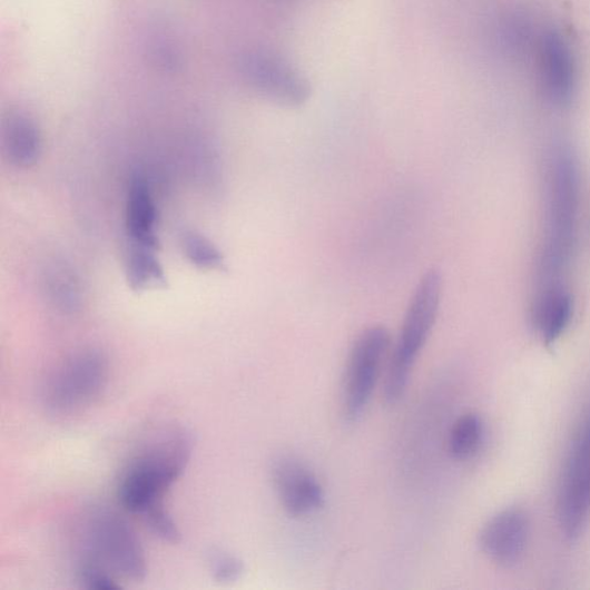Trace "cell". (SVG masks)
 <instances>
[{"label": "cell", "instance_id": "cell-1", "mask_svg": "<svg viewBox=\"0 0 590 590\" xmlns=\"http://www.w3.org/2000/svg\"><path fill=\"white\" fill-rule=\"evenodd\" d=\"M193 451V440L183 430H176L154 441L121 474L118 499L129 512L142 514L164 504L163 499L186 470Z\"/></svg>", "mask_w": 590, "mask_h": 590}, {"label": "cell", "instance_id": "cell-2", "mask_svg": "<svg viewBox=\"0 0 590 590\" xmlns=\"http://www.w3.org/2000/svg\"><path fill=\"white\" fill-rule=\"evenodd\" d=\"M443 298V277L436 269L419 281L407 306L401 333L393 346L384 381V400L397 404L405 395L416 358L436 324Z\"/></svg>", "mask_w": 590, "mask_h": 590}, {"label": "cell", "instance_id": "cell-3", "mask_svg": "<svg viewBox=\"0 0 590 590\" xmlns=\"http://www.w3.org/2000/svg\"><path fill=\"white\" fill-rule=\"evenodd\" d=\"M80 560L104 567L118 579L140 582L148 564L142 544L116 511L96 508L83 524Z\"/></svg>", "mask_w": 590, "mask_h": 590}, {"label": "cell", "instance_id": "cell-4", "mask_svg": "<svg viewBox=\"0 0 590 590\" xmlns=\"http://www.w3.org/2000/svg\"><path fill=\"white\" fill-rule=\"evenodd\" d=\"M109 363L98 350H82L61 363L49 376L42 393L45 406L58 415L92 404L107 387Z\"/></svg>", "mask_w": 590, "mask_h": 590}, {"label": "cell", "instance_id": "cell-5", "mask_svg": "<svg viewBox=\"0 0 590 590\" xmlns=\"http://www.w3.org/2000/svg\"><path fill=\"white\" fill-rule=\"evenodd\" d=\"M390 348L391 336L383 325L367 327L355 340L347 358L343 392L348 421H356L368 406Z\"/></svg>", "mask_w": 590, "mask_h": 590}, {"label": "cell", "instance_id": "cell-6", "mask_svg": "<svg viewBox=\"0 0 590 590\" xmlns=\"http://www.w3.org/2000/svg\"><path fill=\"white\" fill-rule=\"evenodd\" d=\"M590 514V417L581 425L567 455L557 491V518L569 540L582 533Z\"/></svg>", "mask_w": 590, "mask_h": 590}, {"label": "cell", "instance_id": "cell-7", "mask_svg": "<svg viewBox=\"0 0 590 590\" xmlns=\"http://www.w3.org/2000/svg\"><path fill=\"white\" fill-rule=\"evenodd\" d=\"M577 210V179L569 155L555 156L551 177L550 234L544 253L547 278L555 281L571 250Z\"/></svg>", "mask_w": 590, "mask_h": 590}, {"label": "cell", "instance_id": "cell-8", "mask_svg": "<svg viewBox=\"0 0 590 590\" xmlns=\"http://www.w3.org/2000/svg\"><path fill=\"white\" fill-rule=\"evenodd\" d=\"M246 82L256 92L286 108L306 105L312 88L288 62L269 52H252L240 63Z\"/></svg>", "mask_w": 590, "mask_h": 590}, {"label": "cell", "instance_id": "cell-9", "mask_svg": "<svg viewBox=\"0 0 590 590\" xmlns=\"http://www.w3.org/2000/svg\"><path fill=\"white\" fill-rule=\"evenodd\" d=\"M530 534L528 513L519 508H510L485 522L480 533V547L491 562L510 569L522 561Z\"/></svg>", "mask_w": 590, "mask_h": 590}, {"label": "cell", "instance_id": "cell-10", "mask_svg": "<svg viewBox=\"0 0 590 590\" xmlns=\"http://www.w3.org/2000/svg\"><path fill=\"white\" fill-rule=\"evenodd\" d=\"M273 481L283 509L292 518L309 515L324 504L323 488L297 456H278L273 465Z\"/></svg>", "mask_w": 590, "mask_h": 590}, {"label": "cell", "instance_id": "cell-11", "mask_svg": "<svg viewBox=\"0 0 590 590\" xmlns=\"http://www.w3.org/2000/svg\"><path fill=\"white\" fill-rule=\"evenodd\" d=\"M541 77L544 92L557 106L571 101L574 62L569 46L557 32H548L541 45Z\"/></svg>", "mask_w": 590, "mask_h": 590}, {"label": "cell", "instance_id": "cell-12", "mask_svg": "<svg viewBox=\"0 0 590 590\" xmlns=\"http://www.w3.org/2000/svg\"><path fill=\"white\" fill-rule=\"evenodd\" d=\"M157 208L148 184L141 177L130 181L126 212L127 234L134 245L158 248Z\"/></svg>", "mask_w": 590, "mask_h": 590}, {"label": "cell", "instance_id": "cell-13", "mask_svg": "<svg viewBox=\"0 0 590 590\" xmlns=\"http://www.w3.org/2000/svg\"><path fill=\"white\" fill-rule=\"evenodd\" d=\"M573 315L570 293L559 283L547 284L540 294L534 312L539 333L547 344L559 340L569 326Z\"/></svg>", "mask_w": 590, "mask_h": 590}, {"label": "cell", "instance_id": "cell-14", "mask_svg": "<svg viewBox=\"0 0 590 590\" xmlns=\"http://www.w3.org/2000/svg\"><path fill=\"white\" fill-rule=\"evenodd\" d=\"M4 150L9 160L18 168H29L39 160L42 151L40 129L24 114H12L3 126Z\"/></svg>", "mask_w": 590, "mask_h": 590}, {"label": "cell", "instance_id": "cell-15", "mask_svg": "<svg viewBox=\"0 0 590 590\" xmlns=\"http://www.w3.org/2000/svg\"><path fill=\"white\" fill-rule=\"evenodd\" d=\"M42 284L47 298L57 311L73 314L81 308L82 287L70 266L53 262L43 272Z\"/></svg>", "mask_w": 590, "mask_h": 590}, {"label": "cell", "instance_id": "cell-16", "mask_svg": "<svg viewBox=\"0 0 590 590\" xmlns=\"http://www.w3.org/2000/svg\"><path fill=\"white\" fill-rule=\"evenodd\" d=\"M155 252L156 249L132 244L126 265L127 282L130 288L147 291L167 285L166 273Z\"/></svg>", "mask_w": 590, "mask_h": 590}, {"label": "cell", "instance_id": "cell-17", "mask_svg": "<svg viewBox=\"0 0 590 590\" xmlns=\"http://www.w3.org/2000/svg\"><path fill=\"white\" fill-rule=\"evenodd\" d=\"M484 436L482 419L474 413L459 417L451 430L449 449L456 461H468L480 449Z\"/></svg>", "mask_w": 590, "mask_h": 590}, {"label": "cell", "instance_id": "cell-18", "mask_svg": "<svg viewBox=\"0 0 590 590\" xmlns=\"http://www.w3.org/2000/svg\"><path fill=\"white\" fill-rule=\"evenodd\" d=\"M181 247L191 265L204 271L224 272L226 260L218 247L205 236L188 232L181 237Z\"/></svg>", "mask_w": 590, "mask_h": 590}, {"label": "cell", "instance_id": "cell-19", "mask_svg": "<svg viewBox=\"0 0 590 590\" xmlns=\"http://www.w3.org/2000/svg\"><path fill=\"white\" fill-rule=\"evenodd\" d=\"M149 531L164 542L177 544L180 531L164 504L156 505L141 514Z\"/></svg>", "mask_w": 590, "mask_h": 590}, {"label": "cell", "instance_id": "cell-20", "mask_svg": "<svg viewBox=\"0 0 590 590\" xmlns=\"http://www.w3.org/2000/svg\"><path fill=\"white\" fill-rule=\"evenodd\" d=\"M208 564L214 579L220 583L235 582L245 572V564L239 557L220 549L209 553Z\"/></svg>", "mask_w": 590, "mask_h": 590}, {"label": "cell", "instance_id": "cell-21", "mask_svg": "<svg viewBox=\"0 0 590 590\" xmlns=\"http://www.w3.org/2000/svg\"><path fill=\"white\" fill-rule=\"evenodd\" d=\"M78 576L82 586L88 589L118 590L121 588L118 578L92 562L79 560Z\"/></svg>", "mask_w": 590, "mask_h": 590}]
</instances>
